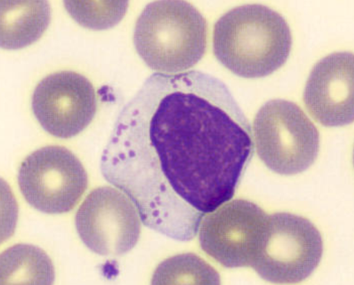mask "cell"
Listing matches in <instances>:
<instances>
[{
    "instance_id": "cell-1",
    "label": "cell",
    "mask_w": 354,
    "mask_h": 285,
    "mask_svg": "<svg viewBox=\"0 0 354 285\" xmlns=\"http://www.w3.org/2000/svg\"><path fill=\"white\" fill-rule=\"evenodd\" d=\"M254 147L225 83L196 70L156 73L118 116L101 170L148 228L189 242L207 213L233 198Z\"/></svg>"
},
{
    "instance_id": "cell-2",
    "label": "cell",
    "mask_w": 354,
    "mask_h": 285,
    "mask_svg": "<svg viewBox=\"0 0 354 285\" xmlns=\"http://www.w3.org/2000/svg\"><path fill=\"white\" fill-rule=\"evenodd\" d=\"M290 26L279 12L261 4L238 6L223 15L214 28L217 59L245 79L272 75L290 57Z\"/></svg>"
},
{
    "instance_id": "cell-3",
    "label": "cell",
    "mask_w": 354,
    "mask_h": 285,
    "mask_svg": "<svg viewBox=\"0 0 354 285\" xmlns=\"http://www.w3.org/2000/svg\"><path fill=\"white\" fill-rule=\"evenodd\" d=\"M207 22L185 1L148 4L138 18L133 41L138 54L158 73L180 74L193 68L207 48Z\"/></svg>"
},
{
    "instance_id": "cell-4",
    "label": "cell",
    "mask_w": 354,
    "mask_h": 285,
    "mask_svg": "<svg viewBox=\"0 0 354 285\" xmlns=\"http://www.w3.org/2000/svg\"><path fill=\"white\" fill-rule=\"evenodd\" d=\"M259 158L272 171L293 176L308 170L317 159L319 135L297 104L275 99L262 106L253 122Z\"/></svg>"
},
{
    "instance_id": "cell-5",
    "label": "cell",
    "mask_w": 354,
    "mask_h": 285,
    "mask_svg": "<svg viewBox=\"0 0 354 285\" xmlns=\"http://www.w3.org/2000/svg\"><path fill=\"white\" fill-rule=\"evenodd\" d=\"M323 253L322 236L309 219L274 213L268 215L252 268L268 282L299 283L317 268Z\"/></svg>"
},
{
    "instance_id": "cell-6",
    "label": "cell",
    "mask_w": 354,
    "mask_h": 285,
    "mask_svg": "<svg viewBox=\"0 0 354 285\" xmlns=\"http://www.w3.org/2000/svg\"><path fill=\"white\" fill-rule=\"evenodd\" d=\"M17 179L26 202L48 215L73 210L88 186L80 160L59 146H45L28 155L19 168Z\"/></svg>"
},
{
    "instance_id": "cell-7",
    "label": "cell",
    "mask_w": 354,
    "mask_h": 285,
    "mask_svg": "<svg viewBox=\"0 0 354 285\" xmlns=\"http://www.w3.org/2000/svg\"><path fill=\"white\" fill-rule=\"evenodd\" d=\"M268 218L265 211L252 202L230 200L201 220V247L225 268L252 267Z\"/></svg>"
},
{
    "instance_id": "cell-8",
    "label": "cell",
    "mask_w": 354,
    "mask_h": 285,
    "mask_svg": "<svg viewBox=\"0 0 354 285\" xmlns=\"http://www.w3.org/2000/svg\"><path fill=\"white\" fill-rule=\"evenodd\" d=\"M83 243L95 254L120 256L135 248L141 235V218L132 200L109 186L91 191L75 216Z\"/></svg>"
},
{
    "instance_id": "cell-9",
    "label": "cell",
    "mask_w": 354,
    "mask_h": 285,
    "mask_svg": "<svg viewBox=\"0 0 354 285\" xmlns=\"http://www.w3.org/2000/svg\"><path fill=\"white\" fill-rule=\"evenodd\" d=\"M32 112L44 130L59 139L75 137L96 114L94 86L75 71H59L45 77L32 96Z\"/></svg>"
},
{
    "instance_id": "cell-10",
    "label": "cell",
    "mask_w": 354,
    "mask_h": 285,
    "mask_svg": "<svg viewBox=\"0 0 354 285\" xmlns=\"http://www.w3.org/2000/svg\"><path fill=\"white\" fill-rule=\"evenodd\" d=\"M354 57L336 52L313 68L304 93L305 106L313 117L326 127L350 125L354 118Z\"/></svg>"
},
{
    "instance_id": "cell-11",
    "label": "cell",
    "mask_w": 354,
    "mask_h": 285,
    "mask_svg": "<svg viewBox=\"0 0 354 285\" xmlns=\"http://www.w3.org/2000/svg\"><path fill=\"white\" fill-rule=\"evenodd\" d=\"M0 5V43L3 49L29 46L42 37L50 23L47 1H2Z\"/></svg>"
},
{
    "instance_id": "cell-12",
    "label": "cell",
    "mask_w": 354,
    "mask_h": 285,
    "mask_svg": "<svg viewBox=\"0 0 354 285\" xmlns=\"http://www.w3.org/2000/svg\"><path fill=\"white\" fill-rule=\"evenodd\" d=\"M1 284H52L54 265L46 253L30 244H17L1 255Z\"/></svg>"
},
{
    "instance_id": "cell-13",
    "label": "cell",
    "mask_w": 354,
    "mask_h": 285,
    "mask_svg": "<svg viewBox=\"0 0 354 285\" xmlns=\"http://www.w3.org/2000/svg\"><path fill=\"white\" fill-rule=\"evenodd\" d=\"M153 284H219L220 276L211 265L194 254L176 255L156 268Z\"/></svg>"
},
{
    "instance_id": "cell-14",
    "label": "cell",
    "mask_w": 354,
    "mask_h": 285,
    "mask_svg": "<svg viewBox=\"0 0 354 285\" xmlns=\"http://www.w3.org/2000/svg\"><path fill=\"white\" fill-rule=\"evenodd\" d=\"M65 8L84 28L104 30L119 23L128 9V2L65 1Z\"/></svg>"
}]
</instances>
